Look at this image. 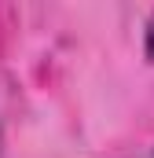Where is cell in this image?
<instances>
[{"label":"cell","mask_w":154,"mask_h":158,"mask_svg":"<svg viewBox=\"0 0 154 158\" xmlns=\"http://www.w3.org/2000/svg\"><path fill=\"white\" fill-rule=\"evenodd\" d=\"M143 48H147V59L154 63V11H151V19H147V44Z\"/></svg>","instance_id":"1"},{"label":"cell","mask_w":154,"mask_h":158,"mask_svg":"<svg viewBox=\"0 0 154 158\" xmlns=\"http://www.w3.org/2000/svg\"><path fill=\"white\" fill-rule=\"evenodd\" d=\"M151 158H154V155H151Z\"/></svg>","instance_id":"2"}]
</instances>
